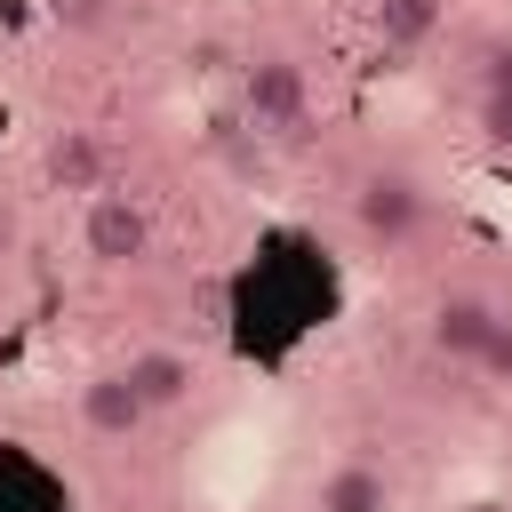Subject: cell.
<instances>
[{"mask_svg": "<svg viewBox=\"0 0 512 512\" xmlns=\"http://www.w3.org/2000/svg\"><path fill=\"white\" fill-rule=\"evenodd\" d=\"M496 320H504V312H496L488 296H440V304H432V344H440L448 360H480V344L496 336Z\"/></svg>", "mask_w": 512, "mask_h": 512, "instance_id": "5b68a950", "label": "cell"}, {"mask_svg": "<svg viewBox=\"0 0 512 512\" xmlns=\"http://www.w3.org/2000/svg\"><path fill=\"white\" fill-rule=\"evenodd\" d=\"M360 232L368 240H408L416 224H424V192H416V176H400V168H376V176H360Z\"/></svg>", "mask_w": 512, "mask_h": 512, "instance_id": "3957f363", "label": "cell"}, {"mask_svg": "<svg viewBox=\"0 0 512 512\" xmlns=\"http://www.w3.org/2000/svg\"><path fill=\"white\" fill-rule=\"evenodd\" d=\"M480 128L488 144H512V48H496L480 72Z\"/></svg>", "mask_w": 512, "mask_h": 512, "instance_id": "30bf717a", "label": "cell"}, {"mask_svg": "<svg viewBox=\"0 0 512 512\" xmlns=\"http://www.w3.org/2000/svg\"><path fill=\"white\" fill-rule=\"evenodd\" d=\"M80 240H88V256H96V264H136V256L152 248V216H144L128 192H96V200H88Z\"/></svg>", "mask_w": 512, "mask_h": 512, "instance_id": "7a4b0ae2", "label": "cell"}, {"mask_svg": "<svg viewBox=\"0 0 512 512\" xmlns=\"http://www.w3.org/2000/svg\"><path fill=\"white\" fill-rule=\"evenodd\" d=\"M440 32V0H376V40L384 48H424Z\"/></svg>", "mask_w": 512, "mask_h": 512, "instance_id": "9c48e42d", "label": "cell"}, {"mask_svg": "<svg viewBox=\"0 0 512 512\" xmlns=\"http://www.w3.org/2000/svg\"><path fill=\"white\" fill-rule=\"evenodd\" d=\"M240 96H248V120L272 128V136H296L304 112H312V88H304V72L288 56H256L248 80H240Z\"/></svg>", "mask_w": 512, "mask_h": 512, "instance_id": "6da1fadb", "label": "cell"}, {"mask_svg": "<svg viewBox=\"0 0 512 512\" xmlns=\"http://www.w3.org/2000/svg\"><path fill=\"white\" fill-rule=\"evenodd\" d=\"M472 368H488L496 384H512V320H496V336L480 344V360H472Z\"/></svg>", "mask_w": 512, "mask_h": 512, "instance_id": "8fae6325", "label": "cell"}, {"mask_svg": "<svg viewBox=\"0 0 512 512\" xmlns=\"http://www.w3.org/2000/svg\"><path fill=\"white\" fill-rule=\"evenodd\" d=\"M144 416H152V408L136 400V384H128L120 368H104V376H88V384H80V424H88L96 440H128Z\"/></svg>", "mask_w": 512, "mask_h": 512, "instance_id": "277c9868", "label": "cell"}, {"mask_svg": "<svg viewBox=\"0 0 512 512\" xmlns=\"http://www.w3.org/2000/svg\"><path fill=\"white\" fill-rule=\"evenodd\" d=\"M40 168H48V184H64V192H104V144L88 136V128H64V136H48V152H40Z\"/></svg>", "mask_w": 512, "mask_h": 512, "instance_id": "8992f818", "label": "cell"}, {"mask_svg": "<svg viewBox=\"0 0 512 512\" xmlns=\"http://www.w3.org/2000/svg\"><path fill=\"white\" fill-rule=\"evenodd\" d=\"M320 512H392V480L376 464H336L320 480Z\"/></svg>", "mask_w": 512, "mask_h": 512, "instance_id": "ba28073f", "label": "cell"}, {"mask_svg": "<svg viewBox=\"0 0 512 512\" xmlns=\"http://www.w3.org/2000/svg\"><path fill=\"white\" fill-rule=\"evenodd\" d=\"M120 376L136 384V400H144V408H176V400H192V360H184V352H168V344L136 352Z\"/></svg>", "mask_w": 512, "mask_h": 512, "instance_id": "52a82bcc", "label": "cell"}, {"mask_svg": "<svg viewBox=\"0 0 512 512\" xmlns=\"http://www.w3.org/2000/svg\"><path fill=\"white\" fill-rule=\"evenodd\" d=\"M56 16L72 32H96V24H112V0H56Z\"/></svg>", "mask_w": 512, "mask_h": 512, "instance_id": "7c38bea8", "label": "cell"}]
</instances>
